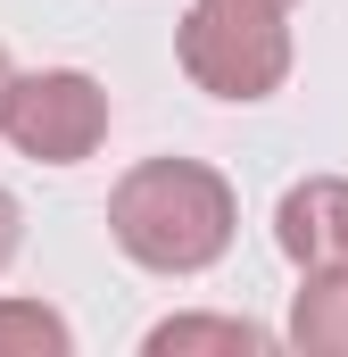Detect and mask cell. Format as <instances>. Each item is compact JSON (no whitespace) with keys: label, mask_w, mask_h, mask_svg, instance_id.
Wrapping results in <instances>:
<instances>
[{"label":"cell","mask_w":348,"mask_h":357,"mask_svg":"<svg viewBox=\"0 0 348 357\" xmlns=\"http://www.w3.org/2000/svg\"><path fill=\"white\" fill-rule=\"evenodd\" d=\"M17 250H25V208L0 191V274H8V258H17Z\"/></svg>","instance_id":"8"},{"label":"cell","mask_w":348,"mask_h":357,"mask_svg":"<svg viewBox=\"0 0 348 357\" xmlns=\"http://www.w3.org/2000/svg\"><path fill=\"white\" fill-rule=\"evenodd\" d=\"M174 59L207 100H274L290 84V8L274 0H191Z\"/></svg>","instance_id":"2"},{"label":"cell","mask_w":348,"mask_h":357,"mask_svg":"<svg viewBox=\"0 0 348 357\" xmlns=\"http://www.w3.org/2000/svg\"><path fill=\"white\" fill-rule=\"evenodd\" d=\"M241 199L199 158H141L108 191V241L150 274H207L232 250Z\"/></svg>","instance_id":"1"},{"label":"cell","mask_w":348,"mask_h":357,"mask_svg":"<svg viewBox=\"0 0 348 357\" xmlns=\"http://www.w3.org/2000/svg\"><path fill=\"white\" fill-rule=\"evenodd\" d=\"M8 75H17V67H8V50H0V100H8Z\"/></svg>","instance_id":"9"},{"label":"cell","mask_w":348,"mask_h":357,"mask_svg":"<svg viewBox=\"0 0 348 357\" xmlns=\"http://www.w3.org/2000/svg\"><path fill=\"white\" fill-rule=\"evenodd\" d=\"M290 341L315 357H348V274H307L290 299Z\"/></svg>","instance_id":"6"},{"label":"cell","mask_w":348,"mask_h":357,"mask_svg":"<svg viewBox=\"0 0 348 357\" xmlns=\"http://www.w3.org/2000/svg\"><path fill=\"white\" fill-rule=\"evenodd\" d=\"M0 133L17 142V158L75 167V158H91V150L108 142V91L91 84L84 67H33V75H8Z\"/></svg>","instance_id":"3"},{"label":"cell","mask_w":348,"mask_h":357,"mask_svg":"<svg viewBox=\"0 0 348 357\" xmlns=\"http://www.w3.org/2000/svg\"><path fill=\"white\" fill-rule=\"evenodd\" d=\"M150 357H199V349H224V357H265L274 349V333L249 324V316H166V324H150Z\"/></svg>","instance_id":"5"},{"label":"cell","mask_w":348,"mask_h":357,"mask_svg":"<svg viewBox=\"0 0 348 357\" xmlns=\"http://www.w3.org/2000/svg\"><path fill=\"white\" fill-rule=\"evenodd\" d=\"M274 241L299 274H348V175H307L282 191Z\"/></svg>","instance_id":"4"},{"label":"cell","mask_w":348,"mask_h":357,"mask_svg":"<svg viewBox=\"0 0 348 357\" xmlns=\"http://www.w3.org/2000/svg\"><path fill=\"white\" fill-rule=\"evenodd\" d=\"M67 349H75V333H67L58 307H42V299H0V357H67Z\"/></svg>","instance_id":"7"},{"label":"cell","mask_w":348,"mask_h":357,"mask_svg":"<svg viewBox=\"0 0 348 357\" xmlns=\"http://www.w3.org/2000/svg\"><path fill=\"white\" fill-rule=\"evenodd\" d=\"M274 8H290V0H274Z\"/></svg>","instance_id":"10"}]
</instances>
